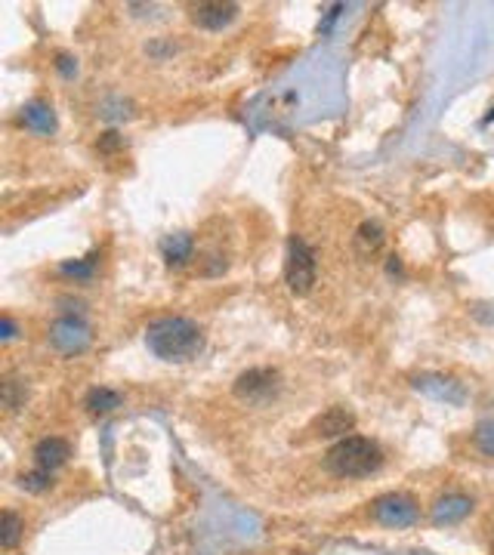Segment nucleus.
Returning <instances> with one entry per match:
<instances>
[{
    "instance_id": "1",
    "label": "nucleus",
    "mask_w": 494,
    "mask_h": 555,
    "mask_svg": "<svg viewBox=\"0 0 494 555\" xmlns=\"http://www.w3.org/2000/svg\"><path fill=\"white\" fill-rule=\"evenodd\" d=\"M145 349L167 364H185L204 352V331L198 321L183 315H164L145 327Z\"/></svg>"
},
{
    "instance_id": "2",
    "label": "nucleus",
    "mask_w": 494,
    "mask_h": 555,
    "mask_svg": "<svg viewBox=\"0 0 494 555\" xmlns=\"http://www.w3.org/2000/svg\"><path fill=\"white\" fill-rule=\"evenodd\" d=\"M325 466H328L331 476L346 481L368 478L383 466V451L368 436H346L325 453Z\"/></svg>"
},
{
    "instance_id": "3",
    "label": "nucleus",
    "mask_w": 494,
    "mask_h": 555,
    "mask_svg": "<svg viewBox=\"0 0 494 555\" xmlns=\"http://www.w3.org/2000/svg\"><path fill=\"white\" fill-rule=\"evenodd\" d=\"M318 281V257L309 247V241L291 235L288 241V253H284V284L293 297H306L312 293Z\"/></svg>"
},
{
    "instance_id": "4",
    "label": "nucleus",
    "mask_w": 494,
    "mask_h": 555,
    "mask_svg": "<svg viewBox=\"0 0 494 555\" xmlns=\"http://www.w3.org/2000/svg\"><path fill=\"white\" fill-rule=\"evenodd\" d=\"M282 389H284L282 373L276 367H247V371L235 377V383H232V396L253 407H263L269 401H276L282 396Z\"/></svg>"
},
{
    "instance_id": "5",
    "label": "nucleus",
    "mask_w": 494,
    "mask_h": 555,
    "mask_svg": "<svg viewBox=\"0 0 494 555\" xmlns=\"http://www.w3.org/2000/svg\"><path fill=\"white\" fill-rule=\"evenodd\" d=\"M46 343L59 352V355H81L90 349L93 331L81 315H59L46 331Z\"/></svg>"
},
{
    "instance_id": "6",
    "label": "nucleus",
    "mask_w": 494,
    "mask_h": 555,
    "mask_svg": "<svg viewBox=\"0 0 494 555\" xmlns=\"http://www.w3.org/2000/svg\"><path fill=\"white\" fill-rule=\"evenodd\" d=\"M371 516L377 525L383 527H396V531H402V527H411L420 521V506L417 500L411 497V494H383V497H377L371 503Z\"/></svg>"
},
{
    "instance_id": "7",
    "label": "nucleus",
    "mask_w": 494,
    "mask_h": 555,
    "mask_svg": "<svg viewBox=\"0 0 494 555\" xmlns=\"http://www.w3.org/2000/svg\"><path fill=\"white\" fill-rule=\"evenodd\" d=\"M242 16V6L232 0H204V4L189 6V22L204 31H223Z\"/></svg>"
},
{
    "instance_id": "8",
    "label": "nucleus",
    "mask_w": 494,
    "mask_h": 555,
    "mask_svg": "<svg viewBox=\"0 0 494 555\" xmlns=\"http://www.w3.org/2000/svg\"><path fill=\"white\" fill-rule=\"evenodd\" d=\"M411 386L420 396L445 401V404H454V407H460L466 401V396H470L466 386L460 383V380L449 377V373H417V377L411 380Z\"/></svg>"
},
{
    "instance_id": "9",
    "label": "nucleus",
    "mask_w": 494,
    "mask_h": 555,
    "mask_svg": "<svg viewBox=\"0 0 494 555\" xmlns=\"http://www.w3.org/2000/svg\"><path fill=\"white\" fill-rule=\"evenodd\" d=\"M352 429H356V413L346 404H333L328 411H322L309 426V432L316 438H337V441L350 436Z\"/></svg>"
},
{
    "instance_id": "10",
    "label": "nucleus",
    "mask_w": 494,
    "mask_h": 555,
    "mask_svg": "<svg viewBox=\"0 0 494 555\" xmlns=\"http://www.w3.org/2000/svg\"><path fill=\"white\" fill-rule=\"evenodd\" d=\"M19 124H22L25 130L37 133V136H53V133L59 130L56 111H53V105L46 102V99H31V102H25L22 111H19Z\"/></svg>"
},
{
    "instance_id": "11",
    "label": "nucleus",
    "mask_w": 494,
    "mask_h": 555,
    "mask_svg": "<svg viewBox=\"0 0 494 555\" xmlns=\"http://www.w3.org/2000/svg\"><path fill=\"white\" fill-rule=\"evenodd\" d=\"M473 510H476L473 497H466V494H445V497H439L436 503H432L430 518H432V525H439V527L457 525V521H464Z\"/></svg>"
},
{
    "instance_id": "12",
    "label": "nucleus",
    "mask_w": 494,
    "mask_h": 555,
    "mask_svg": "<svg viewBox=\"0 0 494 555\" xmlns=\"http://www.w3.org/2000/svg\"><path fill=\"white\" fill-rule=\"evenodd\" d=\"M69 457H71V445L65 438H59V436L41 438L35 445V466L37 469L56 472V469H62V466L69 463Z\"/></svg>"
},
{
    "instance_id": "13",
    "label": "nucleus",
    "mask_w": 494,
    "mask_h": 555,
    "mask_svg": "<svg viewBox=\"0 0 494 555\" xmlns=\"http://www.w3.org/2000/svg\"><path fill=\"white\" fill-rule=\"evenodd\" d=\"M161 257L170 269H185L195 259V235L192 232H177L161 241Z\"/></svg>"
},
{
    "instance_id": "14",
    "label": "nucleus",
    "mask_w": 494,
    "mask_h": 555,
    "mask_svg": "<svg viewBox=\"0 0 494 555\" xmlns=\"http://www.w3.org/2000/svg\"><path fill=\"white\" fill-rule=\"evenodd\" d=\"M121 404H124V396L118 389H111V386H96V389H90L84 398L86 413H93V417H103V413L118 411Z\"/></svg>"
},
{
    "instance_id": "15",
    "label": "nucleus",
    "mask_w": 494,
    "mask_h": 555,
    "mask_svg": "<svg viewBox=\"0 0 494 555\" xmlns=\"http://www.w3.org/2000/svg\"><path fill=\"white\" fill-rule=\"evenodd\" d=\"M383 241H386V232L377 219H365L356 229V235H352V244H356V250L362 253V257H374V253L383 247Z\"/></svg>"
},
{
    "instance_id": "16",
    "label": "nucleus",
    "mask_w": 494,
    "mask_h": 555,
    "mask_svg": "<svg viewBox=\"0 0 494 555\" xmlns=\"http://www.w3.org/2000/svg\"><path fill=\"white\" fill-rule=\"evenodd\" d=\"M99 259H103V253L93 250V253H86V257H81V259H65V263L59 265V272H62L65 278L90 281L93 275H96V269H99Z\"/></svg>"
},
{
    "instance_id": "17",
    "label": "nucleus",
    "mask_w": 494,
    "mask_h": 555,
    "mask_svg": "<svg viewBox=\"0 0 494 555\" xmlns=\"http://www.w3.org/2000/svg\"><path fill=\"white\" fill-rule=\"evenodd\" d=\"M22 534H25V521L12 510H4V527H0V546H4V552L16 550Z\"/></svg>"
},
{
    "instance_id": "18",
    "label": "nucleus",
    "mask_w": 494,
    "mask_h": 555,
    "mask_svg": "<svg viewBox=\"0 0 494 555\" xmlns=\"http://www.w3.org/2000/svg\"><path fill=\"white\" fill-rule=\"evenodd\" d=\"M19 487L29 494H46L53 487V472L37 469L35 466L31 472H22V476H19Z\"/></svg>"
},
{
    "instance_id": "19",
    "label": "nucleus",
    "mask_w": 494,
    "mask_h": 555,
    "mask_svg": "<svg viewBox=\"0 0 494 555\" xmlns=\"http://www.w3.org/2000/svg\"><path fill=\"white\" fill-rule=\"evenodd\" d=\"M22 401H25V396H19V380L6 377V383H4V407H6V411H16Z\"/></svg>"
},
{
    "instance_id": "20",
    "label": "nucleus",
    "mask_w": 494,
    "mask_h": 555,
    "mask_svg": "<svg viewBox=\"0 0 494 555\" xmlns=\"http://www.w3.org/2000/svg\"><path fill=\"white\" fill-rule=\"evenodd\" d=\"M476 445L482 453H489V457H494V423H482L476 429Z\"/></svg>"
},
{
    "instance_id": "21",
    "label": "nucleus",
    "mask_w": 494,
    "mask_h": 555,
    "mask_svg": "<svg viewBox=\"0 0 494 555\" xmlns=\"http://www.w3.org/2000/svg\"><path fill=\"white\" fill-rule=\"evenodd\" d=\"M99 151H103V155H111V151H118V149H124V136L118 130H109V133H103V136H99Z\"/></svg>"
},
{
    "instance_id": "22",
    "label": "nucleus",
    "mask_w": 494,
    "mask_h": 555,
    "mask_svg": "<svg viewBox=\"0 0 494 555\" xmlns=\"http://www.w3.org/2000/svg\"><path fill=\"white\" fill-rule=\"evenodd\" d=\"M53 65H56V71H59V75H62V78H75L78 75V59L75 56H69V53H59V56H56V62H53Z\"/></svg>"
},
{
    "instance_id": "23",
    "label": "nucleus",
    "mask_w": 494,
    "mask_h": 555,
    "mask_svg": "<svg viewBox=\"0 0 494 555\" xmlns=\"http://www.w3.org/2000/svg\"><path fill=\"white\" fill-rule=\"evenodd\" d=\"M10 339H16V321L10 312H4V343H10Z\"/></svg>"
},
{
    "instance_id": "24",
    "label": "nucleus",
    "mask_w": 494,
    "mask_h": 555,
    "mask_svg": "<svg viewBox=\"0 0 494 555\" xmlns=\"http://www.w3.org/2000/svg\"><path fill=\"white\" fill-rule=\"evenodd\" d=\"M340 10H343V6H340V4H333L331 10H328V16H325V22L318 25V31H322V35H325V31H331V25H333V19L340 16Z\"/></svg>"
},
{
    "instance_id": "25",
    "label": "nucleus",
    "mask_w": 494,
    "mask_h": 555,
    "mask_svg": "<svg viewBox=\"0 0 494 555\" xmlns=\"http://www.w3.org/2000/svg\"><path fill=\"white\" fill-rule=\"evenodd\" d=\"M489 120H494V111H491V115H489V118H485V124H489Z\"/></svg>"
}]
</instances>
